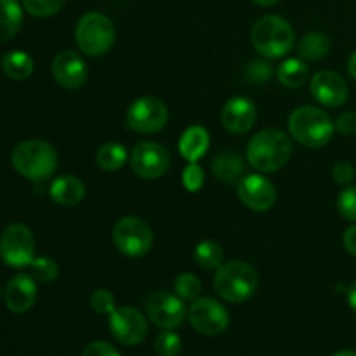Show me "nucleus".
<instances>
[{"mask_svg": "<svg viewBox=\"0 0 356 356\" xmlns=\"http://www.w3.org/2000/svg\"><path fill=\"white\" fill-rule=\"evenodd\" d=\"M291 156V138L278 129H264L257 132L247 145L249 163L261 172H275L282 169Z\"/></svg>", "mask_w": 356, "mask_h": 356, "instance_id": "nucleus-1", "label": "nucleus"}, {"mask_svg": "<svg viewBox=\"0 0 356 356\" xmlns=\"http://www.w3.org/2000/svg\"><path fill=\"white\" fill-rule=\"evenodd\" d=\"M10 162L21 176L33 183H42L54 174L58 167V153L47 141L30 139L19 143L13 149Z\"/></svg>", "mask_w": 356, "mask_h": 356, "instance_id": "nucleus-2", "label": "nucleus"}, {"mask_svg": "<svg viewBox=\"0 0 356 356\" xmlns=\"http://www.w3.org/2000/svg\"><path fill=\"white\" fill-rule=\"evenodd\" d=\"M291 136L308 148H320L332 139L336 124L329 115L315 106H299L289 117Z\"/></svg>", "mask_w": 356, "mask_h": 356, "instance_id": "nucleus-3", "label": "nucleus"}, {"mask_svg": "<svg viewBox=\"0 0 356 356\" xmlns=\"http://www.w3.org/2000/svg\"><path fill=\"white\" fill-rule=\"evenodd\" d=\"M254 49L261 56L270 59H277L291 52L294 45V30L291 23L277 14H268L259 17L252 26L250 33Z\"/></svg>", "mask_w": 356, "mask_h": 356, "instance_id": "nucleus-4", "label": "nucleus"}, {"mask_svg": "<svg viewBox=\"0 0 356 356\" xmlns=\"http://www.w3.org/2000/svg\"><path fill=\"white\" fill-rule=\"evenodd\" d=\"M259 285V275L243 261H229L218 268L214 289L228 302H243L252 298Z\"/></svg>", "mask_w": 356, "mask_h": 356, "instance_id": "nucleus-5", "label": "nucleus"}, {"mask_svg": "<svg viewBox=\"0 0 356 356\" xmlns=\"http://www.w3.org/2000/svg\"><path fill=\"white\" fill-rule=\"evenodd\" d=\"M75 40L83 54L96 58L106 54L115 44L113 23L101 13L83 14L75 28Z\"/></svg>", "mask_w": 356, "mask_h": 356, "instance_id": "nucleus-6", "label": "nucleus"}, {"mask_svg": "<svg viewBox=\"0 0 356 356\" xmlns=\"http://www.w3.org/2000/svg\"><path fill=\"white\" fill-rule=\"evenodd\" d=\"M113 242L124 256L141 257L149 252L153 245L152 228L138 216L122 218L113 228Z\"/></svg>", "mask_w": 356, "mask_h": 356, "instance_id": "nucleus-7", "label": "nucleus"}, {"mask_svg": "<svg viewBox=\"0 0 356 356\" xmlns=\"http://www.w3.org/2000/svg\"><path fill=\"white\" fill-rule=\"evenodd\" d=\"M0 259L10 268L30 266L35 259V238L24 225H10L0 236Z\"/></svg>", "mask_w": 356, "mask_h": 356, "instance_id": "nucleus-8", "label": "nucleus"}, {"mask_svg": "<svg viewBox=\"0 0 356 356\" xmlns=\"http://www.w3.org/2000/svg\"><path fill=\"white\" fill-rule=\"evenodd\" d=\"M169 122L165 103L155 96H143L136 99L127 110V125L139 134H153L162 131Z\"/></svg>", "mask_w": 356, "mask_h": 356, "instance_id": "nucleus-9", "label": "nucleus"}, {"mask_svg": "<svg viewBox=\"0 0 356 356\" xmlns=\"http://www.w3.org/2000/svg\"><path fill=\"white\" fill-rule=\"evenodd\" d=\"M188 320L197 332L204 336H219L229 325V313L212 298H198L188 308Z\"/></svg>", "mask_w": 356, "mask_h": 356, "instance_id": "nucleus-10", "label": "nucleus"}, {"mask_svg": "<svg viewBox=\"0 0 356 356\" xmlns=\"http://www.w3.org/2000/svg\"><path fill=\"white\" fill-rule=\"evenodd\" d=\"M131 167L143 179H159L170 167L169 149L155 141L139 143L132 149Z\"/></svg>", "mask_w": 356, "mask_h": 356, "instance_id": "nucleus-11", "label": "nucleus"}, {"mask_svg": "<svg viewBox=\"0 0 356 356\" xmlns=\"http://www.w3.org/2000/svg\"><path fill=\"white\" fill-rule=\"evenodd\" d=\"M146 315L160 329L172 330L183 325L184 318L188 316V309L184 308V302L179 296L160 291L146 299Z\"/></svg>", "mask_w": 356, "mask_h": 356, "instance_id": "nucleus-12", "label": "nucleus"}, {"mask_svg": "<svg viewBox=\"0 0 356 356\" xmlns=\"http://www.w3.org/2000/svg\"><path fill=\"white\" fill-rule=\"evenodd\" d=\"M110 332L124 346H136L148 336V322L141 312L131 306L115 308L110 315Z\"/></svg>", "mask_w": 356, "mask_h": 356, "instance_id": "nucleus-13", "label": "nucleus"}, {"mask_svg": "<svg viewBox=\"0 0 356 356\" xmlns=\"http://www.w3.org/2000/svg\"><path fill=\"white\" fill-rule=\"evenodd\" d=\"M238 198L245 207L256 212H266L277 202V188L268 177L261 174L243 176L236 184Z\"/></svg>", "mask_w": 356, "mask_h": 356, "instance_id": "nucleus-14", "label": "nucleus"}, {"mask_svg": "<svg viewBox=\"0 0 356 356\" xmlns=\"http://www.w3.org/2000/svg\"><path fill=\"white\" fill-rule=\"evenodd\" d=\"M313 97L318 101L322 106L339 108L348 101V86L343 76L336 72H318L312 80Z\"/></svg>", "mask_w": 356, "mask_h": 356, "instance_id": "nucleus-15", "label": "nucleus"}, {"mask_svg": "<svg viewBox=\"0 0 356 356\" xmlns=\"http://www.w3.org/2000/svg\"><path fill=\"white\" fill-rule=\"evenodd\" d=\"M52 76L65 89H79L87 80L86 61L75 51H61L52 61Z\"/></svg>", "mask_w": 356, "mask_h": 356, "instance_id": "nucleus-16", "label": "nucleus"}, {"mask_svg": "<svg viewBox=\"0 0 356 356\" xmlns=\"http://www.w3.org/2000/svg\"><path fill=\"white\" fill-rule=\"evenodd\" d=\"M256 106L247 97H232L221 111V122L233 134H245L256 124Z\"/></svg>", "mask_w": 356, "mask_h": 356, "instance_id": "nucleus-17", "label": "nucleus"}, {"mask_svg": "<svg viewBox=\"0 0 356 356\" xmlns=\"http://www.w3.org/2000/svg\"><path fill=\"white\" fill-rule=\"evenodd\" d=\"M37 301V284L31 275L19 273L6 287V305L13 313H24Z\"/></svg>", "mask_w": 356, "mask_h": 356, "instance_id": "nucleus-18", "label": "nucleus"}, {"mask_svg": "<svg viewBox=\"0 0 356 356\" xmlns=\"http://www.w3.org/2000/svg\"><path fill=\"white\" fill-rule=\"evenodd\" d=\"M49 195L52 200L63 207H75L86 197V186L76 176H59L56 177L49 188Z\"/></svg>", "mask_w": 356, "mask_h": 356, "instance_id": "nucleus-19", "label": "nucleus"}, {"mask_svg": "<svg viewBox=\"0 0 356 356\" xmlns=\"http://www.w3.org/2000/svg\"><path fill=\"white\" fill-rule=\"evenodd\" d=\"M211 138L209 132L200 125L186 129L179 139V153L186 162H198L207 153Z\"/></svg>", "mask_w": 356, "mask_h": 356, "instance_id": "nucleus-20", "label": "nucleus"}, {"mask_svg": "<svg viewBox=\"0 0 356 356\" xmlns=\"http://www.w3.org/2000/svg\"><path fill=\"white\" fill-rule=\"evenodd\" d=\"M243 170H245L243 159L232 149L218 153L216 159L212 160V172L218 179L225 181L226 184L238 183L243 177Z\"/></svg>", "mask_w": 356, "mask_h": 356, "instance_id": "nucleus-21", "label": "nucleus"}, {"mask_svg": "<svg viewBox=\"0 0 356 356\" xmlns=\"http://www.w3.org/2000/svg\"><path fill=\"white\" fill-rule=\"evenodd\" d=\"M23 10L17 0H0V42H9L19 31Z\"/></svg>", "mask_w": 356, "mask_h": 356, "instance_id": "nucleus-22", "label": "nucleus"}, {"mask_svg": "<svg viewBox=\"0 0 356 356\" xmlns=\"http://www.w3.org/2000/svg\"><path fill=\"white\" fill-rule=\"evenodd\" d=\"M330 51V40L327 35L320 31H312L305 35L298 44V52L306 61H320L325 58Z\"/></svg>", "mask_w": 356, "mask_h": 356, "instance_id": "nucleus-23", "label": "nucleus"}, {"mask_svg": "<svg viewBox=\"0 0 356 356\" xmlns=\"http://www.w3.org/2000/svg\"><path fill=\"white\" fill-rule=\"evenodd\" d=\"M2 68L10 80H26L33 73V59L24 51H10L3 56Z\"/></svg>", "mask_w": 356, "mask_h": 356, "instance_id": "nucleus-24", "label": "nucleus"}, {"mask_svg": "<svg viewBox=\"0 0 356 356\" xmlns=\"http://www.w3.org/2000/svg\"><path fill=\"white\" fill-rule=\"evenodd\" d=\"M308 75H309V70L308 66H306V63L296 58L287 59V61L282 63V65L278 66V72H277L278 82L285 87H291V89H298V87H301L302 83L308 80Z\"/></svg>", "mask_w": 356, "mask_h": 356, "instance_id": "nucleus-25", "label": "nucleus"}, {"mask_svg": "<svg viewBox=\"0 0 356 356\" xmlns=\"http://www.w3.org/2000/svg\"><path fill=\"white\" fill-rule=\"evenodd\" d=\"M127 160V149L120 143H106L96 153V163L103 170H118Z\"/></svg>", "mask_w": 356, "mask_h": 356, "instance_id": "nucleus-26", "label": "nucleus"}, {"mask_svg": "<svg viewBox=\"0 0 356 356\" xmlns=\"http://www.w3.org/2000/svg\"><path fill=\"white\" fill-rule=\"evenodd\" d=\"M195 261L202 270H218L222 266V259H225V252H222L221 245L216 243L214 240H204L195 247Z\"/></svg>", "mask_w": 356, "mask_h": 356, "instance_id": "nucleus-27", "label": "nucleus"}, {"mask_svg": "<svg viewBox=\"0 0 356 356\" xmlns=\"http://www.w3.org/2000/svg\"><path fill=\"white\" fill-rule=\"evenodd\" d=\"M31 268V277L35 282H40V284H51L58 278V264L51 257H35L30 264Z\"/></svg>", "mask_w": 356, "mask_h": 356, "instance_id": "nucleus-28", "label": "nucleus"}, {"mask_svg": "<svg viewBox=\"0 0 356 356\" xmlns=\"http://www.w3.org/2000/svg\"><path fill=\"white\" fill-rule=\"evenodd\" d=\"M174 289H176V294L179 296L183 301H191L198 299L202 292V284L195 275L191 273H181L179 277L174 280Z\"/></svg>", "mask_w": 356, "mask_h": 356, "instance_id": "nucleus-29", "label": "nucleus"}, {"mask_svg": "<svg viewBox=\"0 0 356 356\" xmlns=\"http://www.w3.org/2000/svg\"><path fill=\"white\" fill-rule=\"evenodd\" d=\"M26 13L37 17H49L63 9L66 0H21Z\"/></svg>", "mask_w": 356, "mask_h": 356, "instance_id": "nucleus-30", "label": "nucleus"}, {"mask_svg": "<svg viewBox=\"0 0 356 356\" xmlns=\"http://www.w3.org/2000/svg\"><path fill=\"white\" fill-rule=\"evenodd\" d=\"M181 348V337L172 330H162L155 339V351L159 356H179Z\"/></svg>", "mask_w": 356, "mask_h": 356, "instance_id": "nucleus-31", "label": "nucleus"}, {"mask_svg": "<svg viewBox=\"0 0 356 356\" xmlns=\"http://www.w3.org/2000/svg\"><path fill=\"white\" fill-rule=\"evenodd\" d=\"M339 214L348 221H356V186H346L337 198Z\"/></svg>", "mask_w": 356, "mask_h": 356, "instance_id": "nucleus-32", "label": "nucleus"}, {"mask_svg": "<svg viewBox=\"0 0 356 356\" xmlns=\"http://www.w3.org/2000/svg\"><path fill=\"white\" fill-rule=\"evenodd\" d=\"M90 308L99 315H111L115 312V298L111 292L97 289L90 294Z\"/></svg>", "mask_w": 356, "mask_h": 356, "instance_id": "nucleus-33", "label": "nucleus"}, {"mask_svg": "<svg viewBox=\"0 0 356 356\" xmlns=\"http://www.w3.org/2000/svg\"><path fill=\"white\" fill-rule=\"evenodd\" d=\"M204 181H205V176L202 167L198 165L197 162L188 163V167L183 172L184 188H186L188 191H191V193H195V191H198L202 186H204Z\"/></svg>", "mask_w": 356, "mask_h": 356, "instance_id": "nucleus-34", "label": "nucleus"}, {"mask_svg": "<svg viewBox=\"0 0 356 356\" xmlns=\"http://www.w3.org/2000/svg\"><path fill=\"white\" fill-rule=\"evenodd\" d=\"M273 70H271L270 63L264 61H254L247 66V79L254 83H264L271 79Z\"/></svg>", "mask_w": 356, "mask_h": 356, "instance_id": "nucleus-35", "label": "nucleus"}, {"mask_svg": "<svg viewBox=\"0 0 356 356\" xmlns=\"http://www.w3.org/2000/svg\"><path fill=\"white\" fill-rule=\"evenodd\" d=\"M334 181L341 186H350L351 181L355 179V169L350 162H337L332 170Z\"/></svg>", "mask_w": 356, "mask_h": 356, "instance_id": "nucleus-36", "label": "nucleus"}, {"mask_svg": "<svg viewBox=\"0 0 356 356\" xmlns=\"http://www.w3.org/2000/svg\"><path fill=\"white\" fill-rule=\"evenodd\" d=\"M82 356H120V353L104 341H94L83 348Z\"/></svg>", "mask_w": 356, "mask_h": 356, "instance_id": "nucleus-37", "label": "nucleus"}, {"mask_svg": "<svg viewBox=\"0 0 356 356\" xmlns=\"http://www.w3.org/2000/svg\"><path fill=\"white\" fill-rule=\"evenodd\" d=\"M336 129L343 136H356V113L346 111L336 120Z\"/></svg>", "mask_w": 356, "mask_h": 356, "instance_id": "nucleus-38", "label": "nucleus"}, {"mask_svg": "<svg viewBox=\"0 0 356 356\" xmlns=\"http://www.w3.org/2000/svg\"><path fill=\"white\" fill-rule=\"evenodd\" d=\"M343 243H344V249H346L351 256L356 257V225L350 226V228L344 232Z\"/></svg>", "mask_w": 356, "mask_h": 356, "instance_id": "nucleus-39", "label": "nucleus"}, {"mask_svg": "<svg viewBox=\"0 0 356 356\" xmlns=\"http://www.w3.org/2000/svg\"><path fill=\"white\" fill-rule=\"evenodd\" d=\"M348 305L356 313V282H353L350 289H348Z\"/></svg>", "mask_w": 356, "mask_h": 356, "instance_id": "nucleus-40", "label": "nucleus"}, {"mask_svg": "<svg viewBox=\"0 0 356 356\" xmlns=\"http://www.w3.org/2000/svg\"><path fill=\"white\" fill-rule=\"evenodd\" d=\"M348 70H350V75L356 80V51L350 56V61H348Z\"/></svg>", "mask_w": 356, "mask_h": 356, "instance_id": "nucleus-41", "label": "nucleus"}, {"mask_svg": "<svg viewBox=\"0 0 356 356\" xmlns=\"http://www.w3.org/2000/svg\"><path fill=\"white\" fill-rule=\"evenodd\" d=\"M252 2L257 3V6H261V7H271V6H275L277 2H280V0H252Z\"/></svg>", "mask_w": 356, "mask_h": 356, "instance_id": "nucleus-42", "label": "nucleus"}, {"mask_svg": "<svg viewBox=\"0 0 356 356\" xmlns=\"http://www.w3.org/2000/svg\"><path fill=\"white\" fill-rule=\"evenodd\" d=\"M334 356H356V351H353V350H343V351H339V353H336Z\"/></svg>", "mask_w": 356, "mask_h": 356, "instance_id": "nucleus-43", "label": "nucleus"}, {"mask_svg": "<svg viewBox=\"0 0 356 356\" xmlns=\"http://www.w3.org/2000/svg\"><path fill=\"white\" fill-rule=\"evenodd\" d=\"M0 299H2V287H0Z\"/></svg>", "mask_w": 356, "mask_h": 356, "instance_id": "nucleus-44", "label": "nucleus"}]
</instances>
